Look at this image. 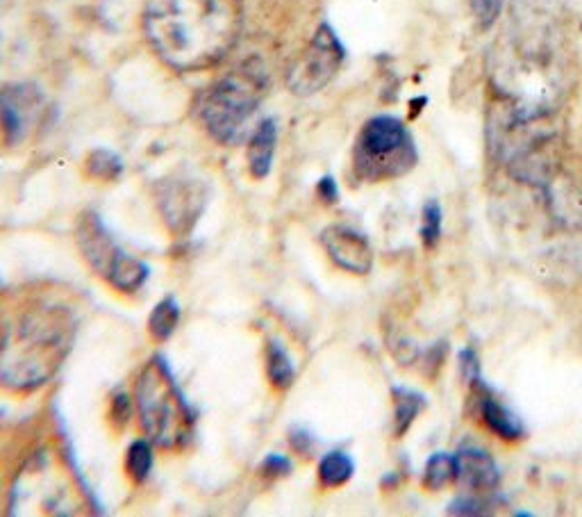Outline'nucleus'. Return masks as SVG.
Returning a JSON list of instances; mask_svg holds the SVG:
<instances>
[{
  "label": "nucleus",
  "mask_w": 582,
  "mask_h": 517,
  "mask_svg": "<svg viewBox=\"0 0 582 517\" xmlns=\"http://www.w3.org/2000/svg\"><path fill=\"white\" fill-rule=\"evenodd\" d=\"M153 51L178 71H202L233 51L242 33L239 0H153L146 12Z\"/></svg>",
  "instance_id": "nucleus-1"
},
{
  "label": "nucleus",
  "mask_w": 582,
  "mask_h": 517,
  "mask_svg": "<svg viewBox=\"0 0 582 517\" xmlns=\"http://www.w3.org/2000/svg\"><path fill=\"white\" fill-rule=\"evenodd\" d=\"M73 322L62 308H39L21 319L0 352V383L12 390H35L64 362Z\"/></svg>",
  "instance_id": "nucleus-2"
},
{
  "label": "nucleus",
  "mask_w": 582,
  "mask_h": 517,
  "mask_svg": "<svg viewBox=\"0 0 582 517\" xmlns=\"http://www.w3.org/2000/svg\"><path fill=\"white\" fill-rule=\"evenodd\" d=\"M137 410L148 442L158 447H183L194 433V413L160 358L150 360L137 381Z\"/></svg>",
  "instance_id": "nucleus-3"
},
{
  "label": "nucleus",
  "mask_w": 582,
  "mask_h": 517,
  "mask_svg": "<svg viewBox=\"0 0 582 517\" xmlns=\"http://www.w3.org/2000/svg\"><path fill=\"white\" fill-rule=\"evenodd\" d=\"M267 94V81L260 69L244 64L212 83L198 98V119L206 131L221 144L239 137L248 119L256 114Z\"/></svg>",
  "instance_id": "nucleus-4"
},
{
  "label": "nucleus",
  "mask_w": 582,
  "mask_h": 517,
  "mask_svg": "<svg viewBox=\"0 0 582 517\" xmlns=\"http://www.w3.org/2000/svg\"><path fill=\"white\" fill-rule=\"evenodd\" d=\"M419 160L414 139L394 116H373L364 123L352 149V169L367 183L394 181L408 174Z\"/></svg>",
  "instance_id": "nucleus-5"
},
{
  "label": "nucleus",
  "mask_w": 582,
  "mask_h": 517,
  "mask_svg": "<svg viewBox=\"0 0 582 517\" xmlns=\"http://www.w3.org/2000/svg\"><path fill=\"white\" fill-rule=\"evenodd\" d=\"M78 244L89 267L112 287L121 292H135L148 279V267L125 254L96 214L81 217Z\"/></svg>",
  "instance_id": "nucleus-6"
},
{
  "label": "nucleus",
  "mask_w": 582,
  "mask_h": 517,
  "mask_svg": "<svg viewBox=\"0 0 582 517\" xmlns=\"http://www.w3.org/2000/svg\"><path fill=\"white\" fill-rule=\"evenodd\" d=\"M344 62V48L331 26L317 30L312 41L306 46L287 73V87L296 96H312L331 83Z\"/></svg>",
  "instance_id": "nucleus-7"
},
{
  "label": "nucleus",
  "mask_w": 582,
  "mask_h": 517,
  "mask_svg": "<svg viewBox=\"0 0 582 517\" xmlns=\"http://www.w3.org/2000/svg\"><path fill=\"white\" fill-rule=\"evenodd\" d=\"M44 463L39 467H28L23 472L21 483L14 490V508L37 506L39 513L69 515L78 513L81 504L73 500V488L66 479V472L50 460V456H41Z\"/></svg>",
  "instance_id": "nucleus-8"
},
{
  "label": "nucleus",
  "mask_w": 582,
  "mask_h": 517,
  "mask_svg": "<svg viewBox=\"0 0 582 517\" xmlns=\"http://www.w3.org/2000/svg\"><path fill=\"white\" fill-rule=\"evenodd\" d=\"M208 206V189L191 179H171L158 185V208L175 235H187Z\"/></svg>",
  "instance_id": "nucleus-9"
},
{
  "label": "nucleus",
  "mask_w": 582,
  "mask_h": 517,
  "mask_svg": "<svg viewBox=\"0 0 582 517\" xmlns=\"http://www.w3.org/2000/svg\"><path fill=\"white\" fill-rule=\"evenodd\" d=\"M44 108V96L33 85L0 87V133L5 141L14 146L28 137Z\"/></svg>",
  "instance_id": "nucleus-10"
},
{
  "label": "nucleus",
  "mask_w": 582,
  "mask_h": 517,
  "mask_svg": "<svg viewBox=\"0 0 582 517\" xmlns=\"http://www.w3.org/2000/svg\"><path fill=\"white\" fill-rule=\"evenodd\" d=\"M321 244L333 262L350 274H369L373 251L369 239L348 226H331L321 233Z\"/></svg>",
  "instance_id": "nucleus-11"
},
{
  "label": "nucleus",
  "mask_w": 582,
  "mask_h": 517,
  "mask_svg": "<svg viewBox=\"0 0 582 517\" xmlns=\"http://www.w3.org/2000/svg\"><path fill=\"white\" fill-rule=\"evenodd\" d=\"M455 458V481L473 492H492L496 490L500 475L494 458L478 447L460 450Z\"/></svg>",
  "instance_id": "nucleus-12"
},
{
  "label": "nucleus",
  "mask_w": 582,
  "mask_h": 517,
  "mask_svg": "<svg viewBox=\"0 0 582 517\" xmlns=\"http://www.w3.org/2000/svg\"><path fill=\"white\" fill-rule=\"evenodd\" d=\"M275 141H277V128L275 121L267 119L262 121L258 131L252 133L248 141V169L252 179H267L273 156H275Z\"/></svg>",
  "instance_id": "nucleus-13"
},
{
  "label": "nucleus",
  "mask_w": 582,
  "mask_h": 517,
  "mask_svg": "<svg viewBox=\"0 0 582 517\" xmlns=\"http://www.w3.org/2000/svg\"><path fill=\"white\" fill-rule=\"evenodd\" d=\"M480 415H483V422L498 438H503V440H521L523 438L521 422L500 402H496L492 395L483 397V402H480Z\"/></svg>",
  "instance_id": "nucleus-14"
},
{
  "label": "nucleus",
  "mask_w": 582,
  "mask_h": 517,
  "mask_svg": "<svg viewBox=\"0 0 582 517\" xmlns=\"http://www.w3.org/2000/svg\"><path fill=\"white\" fill-rule=\"evenodd\" d=\"M267 374L273 387L277 390H287L294 383V377H296L294 365L287 352L277 342H269V347H267Z\"/></svg>",
  "instance_id": "nucleus-15"
},
{
  "label": "nucleus",
  "mask_w": 582,
  "mask_h": 517,
  "mask_svg": "<svg viewBox=\"0 0 582 517\" xmlns=\"http://www.w3.org/2000/svg\"><path fill=\"white\" fill-rule=\"evenodd\" d=\"M181 322V308L178 304H175V299H164L156 306V310L150 312V319H148V331L150 335H153L156 340L164 342L173 335L175 327H178Z\"/></svg>",
  "instance_id": "nucleus-16"
},
{
  "label": "nucleus",
  "mask_w": 582,
  "mask_h": 517,
  "mask_svg": "<svg viewBox=\"0 0 582 517\" xmlns=\"http://www.w3.org/2000/svg\"><path fill=\"white\" fill-rule=\"evenodd\" d=\"M352 472H356V465L342 452L327 454L319 465V479L325 488H339L348 483Z\"/></svg>",
  "instance_id": "nucleus-17"
},
{
  "label": "nucleus",
  "mask_w": 582,
  "mask_h": 517,
  "mask_svg": "<svg viewBox=\"0 0 582 517\" xmlns=\"http://www.w3.org/2000/svg\"><path fill=\"white\" fill-rule=\"evenodd\" d=\"M396 397V435H403L423 410V397L410 390H394Z\"/></svg>",
  "instance_id": "nucleus-18"
},
{
  "label": "nucleus",
  "mask_w": 582,
  "mask_h": 517,
  "mask_svg": "<svg viewBox=\"0 0 582 517\" xmlns=\"http://www.w3.org/2000/svg\"><path fill=\"white\" fill-rule=\"evenodd\" d=\"M455 481V458L446 454H437L428 460L423 485L428 490H442Z\"/></svg>",
  "instance_id": "nucleus-19"
},
{
  "label": "nucleus",
  "mask_w": 582,
  "mask_h": 517,
  "mask_svg": "<svg viewBox=\"0 0 582 517\" xmlns=\"http://www.w3.org/2000/svg\"><path fill=\"white\" fill-rule=\"evenodd\" d=\"M125 470L133 477V481L141 483L148 479L150 470H153V447L146 440L133 442L128 450V458H125Z\"/></svg>",
  "instance_id": "nucleus-20"
},
{
  "label": "nucleus",
  "mask_w": 582,
  "mask_h": 517,
  "mask_svg": "<svg viewBox=\"0 0 582 517\" xmlns=\"http://www.w3.org/2000/svg\"><path fill=\"white\" fill-rule=\"evenodd\" d=\"M121 160L110 151H94L87 160V174L100 181H114L121 176Z\"/></svg>",
  "instance_id": "nucleus-21"
},
{
  "label": "nucleus",
  "mask_w": 582,
  "mask_h": 517,
  "mask_svg": "<svg viewBox=\"0 0 582 517\" xmlns=\"http://www.w3.org/2000/svg\"><path fill=\"white\" fill-rule=\"evenodd\" d=\"M439 235H442V208L439 204L430 201L423 208V226H421V237L428 249H433L439 242Z\"/></svg>",
  "instance_id": "nucleus-22"
},
{
  "label": "nucleus",
  "mask_w": 582,
  "mask_h": 517,
  "mask_svg": "<svg viewBox=\"0 0 582 517\" xmlns=\"http://www.w3.org/2000/svg\"><path fill=\"white\" fill-rule=\"evenodd\" d=\"M503 5H505V0H471V8L483 28L492 26V23L498 19Z\"/></svg>",
  "instance_id": "nucleus-23"
},
{
  "label": "nucleus",
  "mask_w": 582,
  "mask_h": 517,
  "mask_svg": "<svg viewBox=\"0 0 582 517\" xmlns=\"http://www.w3.org/2000/svg\"><path fill=\"white\" fill-rule=\"evenodd\" d=\"M319 196H321V199H323L325 204L337 201L339 192H337V185H335L333 179H323V181L319 183Z\"/></svg>",
  "instance_id": "nucleus-24"
},
{
  "label": "nucleus",
  "mask_w": 582,
  "mask_h": 517,
  "mask_svg": "<svg viewBox=\"0 0 582 517\" xmlns=\"http://www.w3.org/2000/svg\"><path fill=\"white\" fill-rule=\"evenodd\" d=\"M264 470L271 472V475H287L285 470H289V460L287 458H281V456H271L264 463Z\"/></svg>",
  "instance_id": "nucleus-25"
}]
</instances>
